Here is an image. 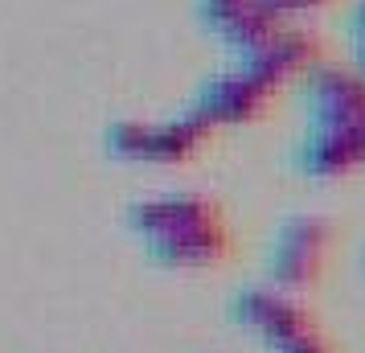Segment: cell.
Segmentation results:
<instances>
[{"instance_id": "6da1fadb", "label": "cell", "mask_w": 365, "mask_h": 353, "mask_svg": "<svg viewBox=\"0 0 365 353\" xmlns=\"http://www.w3.org/2000/svg\"><path fill=\"white\" fill-rule=\"evenodd\" d=\"M135 235L165 267H214L230 255V222L201 193H165L132 210Z\"/></svg>"}, {"instance_id": "7a4b0ae2", "label": "cell", "mask_w": 365, "mask_h": 353, "mask_svg": "<svg viewBox=\"0 0 365 353\" xmlns=\"http://www.w3.org/2000/svg\"><path fill=\"white\" fill-rule=\"evenodd\" d=\"M230 317L259 341L263 353H341L320 317L296 292H283V287H242L230 304Z\"/></svg>"}, {"instance_id": "3957f363", "label": "cell", "mask_w": 365, "mask_h": 353, "mask_svg": "<svg viewBox=\"0 0 365 353\" xmlns=\"http://www.w3.org/2000/svg\"><path fill=\"white\" fill-rule=\"evenodd\" d=\"M336 251V226L320 214H292L279 222L267 247V284L283 292H308L324 280Z\"/></svg>"}, {"instance_id": "277c9868", "label": "cell", "mask_w": 365, "mask_h": 353, "mask_svg": "<svg viewBox=\"0 0 365 353\" xmlns=\"http://www.w3.org/2000/svg\"><path fill=\"white\" fill-rule=\"evenodd\" d=\"M304 111L308 123H324V128H341L357 140L365 165V74L353 66H320L304 78Z\"/></svg>"}, {"instance_id": "5b68a950", "label": "cell", "mask_w": 365, "mask_h": 353, "mask_svg": "<svg viewBox=\"0 0 365 353\" xmlns=\"http://www.w3.org/2000/svg\"><path fill=\"white\" fill-rule=\"evenodd\" d=\"M271 99H275V91L267 83H259L242 66H230L201 83L189 111L201 116L210 128H226V123H255L259 116H267Z\"/></svg>"}, {"instance_id": "8992f818", "label": "cell", "mask_w": 365, "mask_h": 353, "mask_svg": "<svg viewBox=\"0 0 365 353\" xmlns=\"http://www.w3.org/2000/svg\"><path fill=\"white\" fill-rule=\"evenodd\" d=\"M287 17H279L263 0H201V25L234 53V62H247L275 37Z\"/></svg>"}, {"instance_id": "52a82bcc", "label": "cell", "mask_w": 365, "mask_h": 353, "mask_svg": "<svg viewBox=\"0 0 365 353\" xmlns=\"http://www.w3.org/2000/svg\"><path fill=\"white\" fill-rule=\"evenodd\" d=\"M320 62H324L320 37H316L312 29H299V25H287V21H283L263 50L250 53L247 62H234V66H242L247 74H255V78L267 83L271 91H279V86L292 83V78H308Z\"/></svg>"}, {"instance_id": "ba28073f", "label": "cell", "mask_w": 365, "mask_h": 353, "mask_svg": "<svg viewBox=\"0 0 365 353\" xmlns=\"http://www.w3.org/2000/svg\"><path fill=\"white\" fill-rule=\"evenodd\" d=\"M210 123L193 111H181V116L165 119V123H148L144 132V152L140 160H152V165H181L189 156H197V148L210 140Z\"/></svg>"}, {"instance_id": "9c48e42d", "label": "cell", "mask_w": 365, "mask_h": 353, "mask_svg": "<svg viewBox=\"0 0 365 353\" xmlns=\"http://www.w3.org/2000/svg\"><path fill=\"white\" fill-rule=\"evenodd\" d=\"M345 37H349V58H353V70L365 74V0H357V4L349 9Z\"/></svg>"}, {"instance_id": "30bf717a", "label": "cell", "mask_w": 365, "mask_h": 353, "mask_svg": "<svg viewBox=\"0 0 365 353\" xmlns=\"http://www.w3.org/2000/svg\"><path fill=\"white\" fill-rule=\"evenodd\" d=\"M263 4H271L279 17H296V13H316V9H329V4H336V0H263Z\"/></svg>"}, {"instance_id": "8fae6325", "label": "cell", "mask_w": 365, "mask_h": 353, "mask_svg": "<svg viewBox=\"0 0 365 353\" xmlns=\"http://www.w3.org/2000/svg\"><path fill=\"white\" fill-rule=\"evenodd\" d=\"M357 267H361V280H365V242H361V251H357Z\"/></svg>"}]
</instances>
